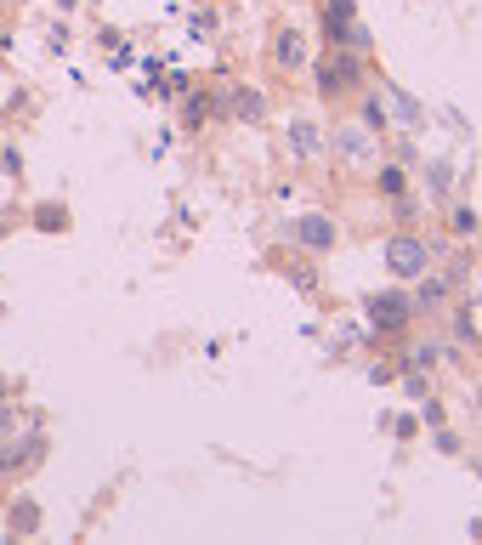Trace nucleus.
<instances>
[{
  "mask_svg": "<svg viewBox=\"0 0 482 545\" xmlns=\"http://www.w3.org/2000/svg\"><path fill=\"white\" fill-rule=\"evenodd\" d=\"M46 432H12V438L0 443V483H18L29 477L35 466H46Z\"/></svg>",
  "mask_w": 482,
  "mask_h": 545,
  "instance_id": "f257e3e1",
  "label": "nucleus"
},
{
  "mask_svg": "<svg viewBox=\"0 0 482 545\" xmlns=\"http://www.w3.org/2000/svg\"><path fill=\"white\" fill-rule=\"evenodd\" d=\"M363 86V63L346 46H329V57L318 63V91L324 97H346V91H358Z\"/></svg>",
  "mask_w": 482,
  "mask_h": 545,
  "instance_id": "f03ea898",
  "label": "nucleus"
},
{
  "mask_svg": "<svg viewBox=\"0 0 482 545\" xmlns=\"http://www.w3.org/2000/svg\"><path fill=\"white\" fill-rule=\"evenodd\" d=\"M386 267H392L397 279H420V273H431V250L420 239H409V233H397L392 245H386Z\"/></svg>",
  "mask_w": 482,
  "mask_h": 545,
  "instance_id": "7ed1b4c3",
  "label": "nucleus"
},
{
  "mask_svg": "<svg viewBox=\"0 0 482 545\" xmlns=\"http://www.w3.org/2000/svg\"><path fill=\"white\" fill-rule=\"evenodd\" d=\"M409 318H414V301L409 296H397V290L369 296V324H375V330H403Z\"/></svg>",
  "mask_w": 482,
  "mask_h": 545,
  "instance_id": "20e7f679",
  "label": "nucleus"
},
{
  "mask_svg": "<svg viewBox=\"0 0 482 545\" xmlns=\"http://www.w3.org/2000/svg\"><path fill=\"white\" fill-rule=\"evenodd\" d=\"M273 63H278L284 74L301 69V63H307V40L295 35V29H278V35H273Z\"/></svg>",
  "mask_w": 482,
  "mask_h": 545,
  "instance_id": "39448f33",
  "label": "nucleus"
},
{
  "mask_svg": "<svg viewBox=\"0 0 482 545\" xmlns=\"http://www.w3.org/2000/svg\"><path fill=\"white\" fill-rule=\"evenodd\" d=\"M295 239L307 250H329L335 245V222H329V216H301V222H295Z\"/></svg>",
  "mask_w": 482,
  "mask_h": 545,
  "instance_id": "423d86ee",
  "label": "nucleus"
},
{
  "mask_svg": "<svg viewBox=\"0 0 482 545\" xmlns=\"http://www.w3.org/2000/svg\"><path fill=\"white\" fill-rule=\"evenodd\" d=\"M358 18V6L352 0H324V40L329 46H341L346 40V23Z\"/></svg>",
  "mask_w": 482,
  "mask_h": 545,
  "instance_id": "0eeeda50",
  "label": "nucleus"
},
{
  "mask_svg": "<svg viewBox=\"0 0 482 545\" xmlns=\"http://www.w3.org/2000/svg\"><path fill=\"white\" fill-rule=\"evenodd\" d=\"M233 114H239L244 125H261V120H267V97H261L256 86H239V91H233Z\"/></svg>",
  "mask_w": 482,
  "mask_h": 545,
  "instance_id": "6e6552de",
  "label": "nucleus"
},
{
  "mask_svg": "<svg viewBox=\"0 0 482 545\" xmlns=\"http://www.w3.org/2000/svg\"><path fill=\"white\" fill-rule=\"evenodd\" d=\"M6 523H12V534H23V540H29V534H40V506L35 500H12V511H6Z\"/></svg>",
  "mask_w": 482,
  "mask_h": 545,
  "instance_id": "1a4fd4ad",
  "label": "nucleus"
},
{
  "mask_svg": "<svg viewBox=\"0 0 482 545\" xmlns=\"http://www.w3.org/2000/svg\"><path fill=\"white\" fill-rule=\"evenodd\" d=\"M290 142H295V154H324V137H318V125L312 120H295V131H290Z\"/></svg>",
  "mask_w": 482,
  "mask_h": 545,
  "instance_id": "9d476101",
  "label": "nucleus"
},
{
  "mask_svg": "<svg viewBox=\"0 0 482 545\" xmlns=\"http://www.w3.org/2000/svg\"><path fill=\"white\" fill-rule=\"evenodd\" d=\"M375 188H380V194H386V199H397V194H403V188H409V171H403V165H380Z\"/></svg>",
  "mask_w": 482,
  "mask_h": 545,
  "instance_id": "9b49d317",
  "label": "nucleus"
},
{
  "mask_svg": "<svg viewBox=\"0 0 482 545\" xmlns=\"http://www.w3.org/2000/svg\"><path fill=\"white\" fill-rule=\"evenodd\" d=\"M443 296H448V284H443V279H426V273H420V296H414V313H420V307H443Z\"/></svg>",
  "mask_w": 482,
  "mask_h": 545,
  "instance_id": "f8f14e48",
  "label": "nucleus"
},
{
  "mask_svg": "<svg viewBox=\"0 0 482 545\" xmlns=\"http://www.w3.org/2000/svg\"><path fill=\"white\" fill-rule=\"evenodd\" d=\"M341 154L346 159H363V154H369V137H363L358 125H346V131H341Z\"/></svg>",
  "mask_w": 482,
  "mask_h": 545,
  "instance_id": "ddd939ff",
  "label": "nucleus"
},
{
  "mask_svg": "<svg viewBox=\"0 0 482 545\" xmlns=\"http://www.w3.org/2000/svg\"><path fill=\"white\" fill-rule=\"evenodd\" d=\"M12 432H18V404H6V398H0V443L12 438Z\"/></svg>",
  "mask_w": 482,
  "mask_h": 545,
  "instance_id": "4468645a",
  "label": "nucleus"
},
{
  "mask_svg": "<svg viewBox=\"0 0 482 545\" xmlns=\"http://www.w3.org/2000/svg\"><path fill=\"white\" fill-rule=\"evenodd\" d=\"M40 228H69V216H63V205H40Z\"/></svg>",
  "mask_w": 482,
  "mask_h": 545,
  "instance_id": "2eb2a0df",
  "label": "nucleus"
},
{
  "mask_svg": "<svg viewBox=\"0 0 482 545\" xmlns=\"http://www.w3.org/2000/svg\"><path fill=\"white\" fill-rule=\"evenodd\" d=\"M448 228H454V233H477V211H465V205H460V211H454V222H448Z\"/></svg>",
  "mask_w": 482,
  "mask_h": 545,
  "instance_id": "dca6fc26",
  "label": "nucleus"
},
{
  "mask_svg": "<svg viewBox=\"0 0 482 545\" xmlns=\"http://www.w3.org/2000/svg\"><path fill=\"white\" fill-rule=\"evenodd\" d=\"M363 120H369V131H386V114H380V103H363Z\"/></svg>",
  "mask_w": 482,
  "mask_h": 545,
  "instance_id": "f3484780",
  "label": "nucleus"
}]
</instances>
